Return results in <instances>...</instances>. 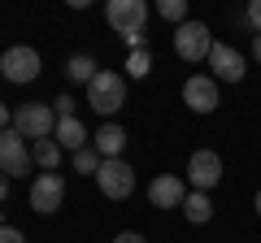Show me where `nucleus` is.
Returning <instances> with one entry per match:
<instances>
[{
  "label": "nucleus",
  "instance_id": "nucleus-29",
  "mask_svg": "<svg viewBox=\"0 0 261 243\" xmlns=\"http://www.w3.org/2000/svg\"><path fill=\"white\" fill-rule=\"evenodd\" d=\"M0 226H5V217H0Z\"/></svg>",
  "mask_w": 261,
  "mask_h": 243
},
{
  "label": "nucleus",
  "instance_id": "nucleus-18",
  "mask_svg": "<svg viewBox=\"0 0 261 243\" xmlns=\"http://www.w3.org/2000/svg\"><path fill=\"white\" fill-rule=\"evenodd\" d=\"M126 74H135V78H148V74H152V52H148V48H130Z\"/></svg>",
  "mask_w": 261,
  "mask_h": 243
},
{
  "label": "nucleus",
  "instance_id": "nucleus-6",
  "mask_svg": "<svg viewBox=\"0 0 261 243\" xmlns=\"http://www.w3.org/2000/svg\"><path fill=\"white\" fill-rule=\"evenodd\" d=\"M96 187H100V196H109V200H126L130 191H135V169H130L122 157L118 161H100Z\"/></svg>",
  "mask_w": 261,
  "mask_h": 243
},
{
  "label": "nucleus",
  "instance_id": "nucleus-7",
  "mask_svg": "<svg viewBox=\"0 0 261 243\" xmlns=\"http://www.w3.org/2000/svg\"><path fill=\"white\" fill-rule=\"evenodd\" d=\"M187 183H192V191H214L222 183V157L214 148H196L187 161Z\"/></svg>",
  "mask_w": 261,
  "mask_h": 243
},
{
  "label": "nucleus",
  "instance_id": "nucleus-16",
  "mask_svg": "<svg viewBox=\"0 0 261 243\" xmlns=\"http://www.w3.org/2000/svg\"><path fill=\"white\" fill-rule=\"evenodd\" d=\"M31 157H35V165L44 169V174H57V165H61V143L57 139H39L35 148H31Z\"/></svg>",
  "mask_w": 261,
  "mask_h": 243
},
{
  "label": "nucleus",
  "instance_id": "nucleus-8",
  "mask_svg": "<svg viewBox=\"0 0 261 243\" xmlns=\"http://www.w3.org/2000/svg\"><path fill=\"white\" fill-rule=\"evenodd\" d=\"M39 74V52L27 44H13L5 48V56H0V78H9V83H31V78Z\"/></svg>",
  "mask_w": 261,
  "mask_h": 243
},
{
  "label": "nucleus",
  "instance_id": "nucleus-11",
  "mask_svg": "<svg viewBox=\"0 0 261 243\" xmlns=\"http://www.w3.org/2000/svg\"><path fill=\"white\" fill-rule=\"evenodd\" d=\"M209 70H214V83H240V78L248 74V61H244V52H235L231 44H214Z\"/></svg>",
  "mask_w": 261,
  "mask_h": 243
},
{
  "label": "nucleus",
  "instance_id": "nucleus-19",
  "mask_svg": "<svg viewBox=\"0 0 261 243\" xmlns=\"http://www.w3.org/2000/svg\"><path fill=\"white\" fill-rule=\"evenodd\" d=\"M100 152H96V148H83V152H74V169H79V174H92L96 178V169H100Z\"/></svg>",
  "mask_w": 261,
  "mask_h": 243
},
{
  "label": "nucleus",
  "instance_id": "nucleus-20",
  "mask_svg": "<svg viewBox=\"0 0 261 243\" xmlns=\"http://www.w3.org/2000/svg\"><path fill=\"white\" fill-rule=\"evenodd\" d=\"M157 13H161L166 22H178V26H183V22H187V0H161Z\"/></svg>",
  "mask_w": 261,
  "mask_h": 243
},
{
  "label": "nucleus",
  "instance_id": "nucleus-4",
  "mask_svg": "<svg viewBox=\"0 0 261 243\" xmlns=\"http://www.w3.org/2000/svg\"><path fill=\"white\" fill-rule=\"evenodd\" d=\"M174 52L183 56V61H209V52H214L209 26L205 22H192V18H187L183 26H174Z\"/></svg>",
  "mask_w": 261,
  "mask_h": 243
},
{
  "label": "nucleus",
  "instance_id": "nucleus-28",
  "mask_svg": "<svg viewBox=\"0 0 261 243\" xmlns=\"http://www.w3.org/2000/svg\"><path fill=\"white\" fill-rule=\"evenodd\" d=\"M252 204H257V213H261V191H257V200H252Z\"/></svg>",
  "mask_w": 261,
  "mask_h": 243
},
{
  "label": "nucleus",
  "instance_id": "nucleus-17",
  "mask_svg": "<svg viewBox=\"0 0 261 243\" xmlns=\"http://www.w3.org/2000/svg\"><path fill=\"white\" fill-rule=\"evenodd\" d=\"M65 74L74 78V83H92L100 70H96V61L92 56H70V66H65Z\"/></svg>",
  "mask_w": 261,
  "mask_h": 243
},
{
  "label": "nucleus",
  "instance_id": "nucleus-15",
  "mask_svg": "<svg viewBox=\"0 0 261 243\" xmlns=\"http://www.w3.org/2000/svg\"><path fill=\"white\" fill-rule=\"evenodd\" d=\"M183 217H187L192 226L214 222V200H209V191H187V200H183Z\"/></svg>",
  "mask_w": 261,
  "mask_h": 243
},
{
  "label": "nucleus",
  "instance_id": "nucleus-2",
  "mask_svg": "<svg viewBox=\"0 0 261 243\" xmlns=\"http://www.w3.org/2000/svg\"><path fill=\"white\" fill-rule=\"evenodd\" d=\"M13 131H18L22 139H31V143L53 139V135H57V113H53V104H44V100L18 104V109H13Z\"/></svg>",
  "mask_w": 261,
  "mask_h": 243
},
{
  "label": "nucleus",
  "instance_id": "nucleus-24",
  "mask_svg": "<svg viewBox=\"0 0 261 243\" xmlns=\"http://www.w3.org/2000/svg\"><path fill=\"white\" fill-rule=\"evenodd\" d=\"M248 22L261 31V0H252V5H248Z\"/></svg>",
  "mask_w": 261,
  "mask_h": 243
},
{
  "label": "nucleus",
  "instance_id": "nucleus-14",
  "mask_svg": "<svg viewBox=\"0 0 261 243\" xmlns=\"http://www.w3.org/2000/svg\"><path fill=\"white\" fill-rule=\"evenodd\" d=\"M61 148H70V152H83V148H92V135H87V126L79 117H65V122H57V135H53Z\"/></svg>",
  "mask_w": 261,
  "mask_h": 243
},
{
  "label": "nucleus",
  "instance_id": "nucleus-12",
  "mask_svg": "<svg viewBox=\"0 0 261 243\" xmlns=\"http://www.w3.org/2000/svg\"><path fill=\"white\" fill-rule=\"evenodd\" d=\"M148 200L157 208H183V200H187V191H183V178H174V174H157L148 183Z\"/></svg>",
  "mask_w": 261,
  "mask_h": 243
},
{
  "label": "nucleus",
  "instance_id": "nucleus-5",
  "mask_svg": "<svg viewBox=\"0 0 261 243\" xmlns=\"http://www.w3.org/2000/svg\"><path fill=\"white\" fill-rule=\"evenodd\" d=\"M31 165H35V157H31L27 139H22L13 126L0 131V174L5 178H22V174H31Z\"/></svg>",
  "mask_w": 261,
  "mask_h": 243
},
{
  "label": "nucleus",
  "instance_id": "nucleus-25",
  "mask_svg": "<svg viewBox=\"0 0 261 243\" xmlns=\"http://www.w3.org/2000/svg\"><path fill=\"white\" fill-rule=\"evenodd\" d=\"M9 126H13V113H9V104L0 100V131H9Z\"/></svg>",
  "mask_w": 261,
  "mask_h": 243
},
{
  "label": "nucleus",
  "instance_id": "nucleus-27",
  "mask_svg": "<svg viewBox=\"0 0 261 243\" xmlns=\"http://www.w3.org/2000/svg\"><path fill=\"white\" fill-rule=\"evenodd\" d=\"M5 196H9V178L0 174V204H5Z\"/></svg>",
  "mask_w": 261,
  "mask_h": 243
},
{
  "label": "nucleus",
  "instance_id": "nucleus-3",
  "mask_svg": "<svg viewBox=\"0 0 261 243\" xmlns=\"http://www.w3.org/2000/svg\"><path fill=\"white\" fill-rule=\"evenodd\" d=\"M87 104H92L100 117H113V113L126 104V78L118 70H100V74L87 83Z\"/></svg>",
  "mask_w": 261,
  "mask_h": 243
},
{
  "label": "nucleus",
  "instance_id": "nucleus-21",
  "mask_svg": "<svg viewBox=\"0 0 261 243\" xmlns=\"http://www.w3.org/2000/svg\"><path fill=\"white\" fill-rule=\"evenodd\" d=\"M53 113H57V122H65V117H74V96H57V100H53Z\"/></svg>",
  "mask_w": 261,
  "mask_h": 243
},
{
  "label": "nucleus",
  "instance_id": "nucleus-9",
  "mask_svg": "<svg viewBox=\"0 0 261 243\" xmlns=\"http://www.w3.org/2000/svg\"><path fill=\"white\" fill-rule=\"evenodd\" d=\"M61 204H65V178L61 174H35V183H31V208L48 217Z\"/></svg>",
  "mask_w": 261,
  "mask_h": 243
},
{
  "label": "nucleus",
  "instance_id": "nucleus-10",
  "mask_svg": "<svg viewBox=\"0 0 261 243\" xmlns=\"http://www.w3.org/2000/svg\"><path fill=\"white\" fill-rule=\"evenodd\" d=\"M183 104L192 113H218L222 96H218L214 74H192V78H187V83H183Z\"/></svg>",
  "mask_w": 261,
  "mask_h": 243
},
{
  "label": "nucleus",
  "instance_id": "nucleus-26",
  "mask_svg": "<svg viewBox=\"0 0 261 243\" xmlns=\"http://www.w3.org/2000/svg\"><path fill=\"white\" fill-rule=\"evenodd\" d=\"M252 61L261 66V35H252Z\"/></svg>",
  "mask_w": 261,
  "mask_h": 243
},
{
  "label": "nucleus",
  "instance_id": "nucleus-23",
  "mask_svg": "<svg viewBox=\"0 0 261 243\" xmlns=\"http://www.w3.org/2000/svg\"><path fill=\"white\" fill-rule=\"evenodd\" d=\"M113 243H148L144 234H135V230H122V234H113Z\"/></svg>",
  "mask_w": 261,
  "mask_h": 243
},
{
  "label": "nucleus",
  "instance_id": "nucleus-13",
  "mask_svg": "<svg viewBox=\"0 0 261 243\" xmlns=\"http://www.w3.org/2000/svg\"><path fill=\"white\" fill-rule=\"evenodd\" d=\"M92 148L100 152L105 161H118V157H122V148H126V131H122L118 122H105L100 131H96V139H92Z\"/></svg>",
  "mask_w": 261,
  "mask_h": 243
},
{
  "label": "nucleus",
  "instance_id": "nucleus-22",
  "mask_svg": "<svg viewBox=\"0 0 261 243\" xmlns=\"http://www.w3.org/2000/svg\"><path fill=\"white\" fill-rule=\"evenodd\" d=\"M0 243H27L18 226H0Z\"/></svg>",
  "mask_w": 261,
  "mask_h": 243
},
{
  "label": "nucleus",
  "instance_id": "nucleus-1",
  "mask_svg": "<svg viewBox=\"0 0 261 243\" xmlns=\"http://www.w3.org/2000/svg\"><path fill=\"white\" fill-rule=\"evenodd\" d=\"M113 35H122L130 48H144V22H148V5L144 0H109L105 5Z\"/></svg>",
  "mask_w": 261,
  "mask_h": 243
}]
</instances>
